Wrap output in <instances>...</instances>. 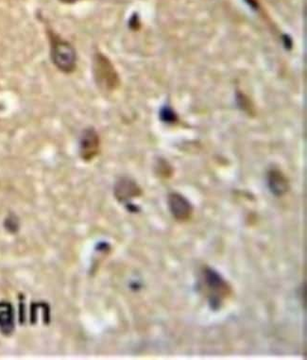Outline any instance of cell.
<instances>
[{"instance_id": "9", "label": "cell", "mask_w": 307, "mask_h": 360, "mask_svg": "<svg viewBox=\"0 0 307 360\" xmlns=\"http://www.w3.org/2000/svg\"><path fill=\"white\" fill-rule=\"evenodd\" d=\"M60 1L63 2V3L71 4L74 3V2L78 1V0H60Z\"/></svg>"}, {"instance_id": "8", "label": "cell", "mask_w": 307, "mask_h": 360, "mask_svg": "<svg viewBox=\"0 0 307 360\" xmlns=\"http://www.w3.org/2000/svg\"><path fill=\"white\" fill-rule=\"evenodd\" d=\"M160 115H161L162 120L164 122L172 123L177 120L175 113L173 112L172 109H170V107H165V108H163L161 114Z\"/></svg>"}, {"instance_id": "3", "label": "cell", "mask_w": 307, "mask_h": 360, "mask_svg": "<svg viewBox=\"0 0 307 360\" xmlns=\"http://www.w3.org/2000/svg\"><path fill=\"white\" fill-rule=\"evenodd\" d=\"M204 282L207 287L208 301L213 310H218L223 305V300L231 294V287L218 271L211 268L204 271Z\"/></svg>"}, {"instance_id": "6", "label": "cell", "mask_w": 307, "mask_h": 360, "mask_svg": "<svg viewBox=\"0 0 307 360\" xmlns=\"http://www.w3.org/2000/svg\"><path fill=\"white\" fill-rule=\"evenodd\" d=\"M142 195V190L135 181L129 178H121L114 185V196L119 201H127L130 199Z\"/></svg>"}, {"instance_id": "1", "label": "cell", "mask_w": 307, "mask_h": 360, "mask_svg": "<svg viewBox=\"0 0 307 360\" xmlns=\"http://www.w3.org/2000/svg\"><path fill=\"white\" fill-rule=\"evenodd\" d=\"M47 32H49L50 57L52 63L63 73H72L77 67L76 50L71 44L61 38L52 31H47Z\"/></svg>"}, {"instance_id": "4", "label": "cell", "mask_w": 307, "mask_h": 360, "mask_svg": "<svg viewBox=\"0 0 307 360\" xmlns=\"http://www.w3.org/2000/svg\"><path fill=\"white\" fill-rule=\"evenodd\" d=\"M100 141L97 131L93 128L85 129L80 139V157L89 162L100 152Z\"/></svg>"}, {"instance_id": "5", "label": "cell", "mask_w": 307, "mask_h": 360, "mask_svg": "<svg viewBox=\"0 0 307 360\" xmlns=\"http://www.w3.org/2000/svg\"><path fill=\"white\" fill-rule=\"evenodd\" d=\"M167 203L172 216L178 222H186L193 214V206L190 201L179 193H170L168 195Z\"/></svg>"}, {"instance_id": "2", "label": "cell", "mask_w": 307, "mask_h": 360, "mask_svg": "<svg viewBox=\"0 0 307 360\" xmlns=\"http://www.w3.org/2000/svg\"><path fill=\"white\" fill-rule=\"evenodd\" d=\"M93 73L98 87L104 91L116 90L119 87V74L112 62L103 53H96L93 61Z\"/></svg>"}, {"instance_id": "7", "label": "cell", "mask_w": 307, "mask_h": 360, "mask_svg": "<svg viewBox=\"0 0 307 360\" xmlns=\"http://www.w3.org/2000/svg\"><path fill=\"white\" fill-rule=\"evenodd\" d=\"M268 187L271 192L276 197H282L290 190V184L287 177L278 171V169H271L267 176Z\"/></svg>"}]
</instances>
